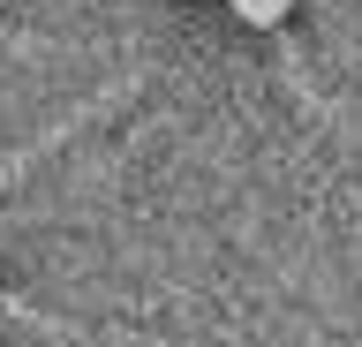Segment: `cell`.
<instances>
[{"label":"cell","instance_id":"1","mask_svg":"<svg viewBox=\"0 0 362 347\" xmlns=\"http://www.w3.org/2000/svg\"><path fill=\"white\" fill-rule=\"evenodd\" d=\"M287 8H294V0H234V16H242L249 30H272V23H287Z\"/></svg>","mask_w":362,"mask_h":347}]
</instances>
